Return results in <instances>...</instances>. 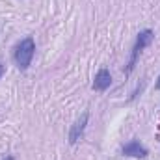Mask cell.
Instances as JSON below:
<instances>
[{"instance_id": "2", "label": "cell", "mask_w": 160, "mask_h": 160, "mask_svg": "<svg viewBox=\"0 0 160 160\" xmlns=\"http://www.w3.org/2000/svg\"><path fill=\"white\" fill-rule=\"evenodd\" d=\"M153 39H155V34H153V30H149V28H145V30H142V32L138 34L136 43H134V47H132V52H130V58H128V63H127V69H125L127 75L132 73V69L136 67V62H138V58H140V54H142V50H143L145 47H149V45L153 43Z\"/></svg>"}, {"instance_id": "5", "label": "cell", "mask_w": 160, "mask_h": 160, "mask_svg": "<svg viewBox=\"0 0 160 160\" xmlns=\"http://www.w3.org/2000/svg\"><path fill=\"white\" fill-rule=\"evenodd\" d=\"M112 86V75L108 69H99V73L95 75V80H93V89L95 91H106L108 88Z\"/></svg>"}, {"instance_id": "7", "label": "cell", "mask_w": 160, "mask_h": 160, "mask_svg": "<svg viewBox=\"0 0 160 160\" xmlns=\"http://www.w3.org/2000/svg\"><path fill=\"white\" fill-rule=\"evenodd\" d=\"M2 160H15V158H13L11 155H6V157H4V158H2Z\"/></svg>"}, {"instance_id": "3", "label": "cell", "mask_w": 160, "mask_h": 160, "mask_svg": "<svg viewBox=\"0 0 160 160\" xmlns=\"http://www.w3.org/2000/svg\"><path fill=\"white\" fill-rule=\"evenodd\" d=\"M88 119H89V112H84L78 119L75 121V125L69 130V143H77L80 138L84 136V130L88 127Z\"/></svg>"}, {"instance_id": "1", "label": "cell", "mask_w": 160, "mask_h": 160, "mask_svg": "<svg viewBox=\"0 0 160 160\" xmlns=\"http://www.w3.org/2000/svg\"><path fill=\"white\" fill-rule=\"evenodd\" d=\"M34 54H36V41H34V38L28 36L17 43V47L13 50V62L21 71H26L34 60Z\"/></svg>"}, {"instance_id": "6", "label": "cell", "mask_w": 160, "mask_h": 160, "mask_svg": "<svg viewBox=\"0 0 160 160\" xmlns=\"http://www.w3.org/2000/svg\"><path fill=\"white\" fill-rule=\"evenodd\" d=\"M4 73H6V65H4V63H0V78L4 77Z\"/></svg>"}, {"instance_id": "4", "label": "cell", "mask_w": 160, "mask_h": 160, "mask_svg": "<svg viewBox=\"0 0 160 160\" xmlns=\"http://www.w3.org/2000/svg\"><path fill=\"white\" fill-rule=\"evenodd\" d=\"M123 155H125V157H132V158H145V157L149 155V151H147L138 140H132V142H128V143L123 147Z\"/></svg>"}, {"instance_id": "8", "label": "cell", "mask_w": 160, "mask_h": 160, "mask_svg": "<svg viewBox=\"0 0 160 160\" xmlns=\"http://www.w3.org/2000/svg\"><path fill=\"white\" fill-rule=\"evenodd\" d=\"M157 89H160V77H158V80H157Z\"/></svg>"}]
</instances>
